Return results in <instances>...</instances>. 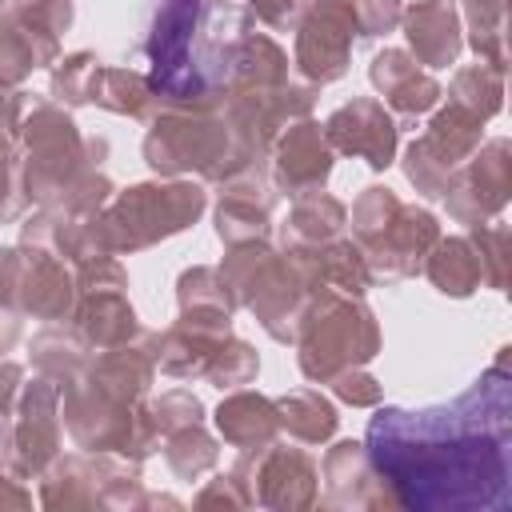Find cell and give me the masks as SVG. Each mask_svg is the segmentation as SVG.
<instances>
[{
    "label": "cell",
    "mask_w": 512,
    "mask_h": 512,
    "mask_svg": "<svg viewBox=\"0 0 512 512\" xmlns=\"http://www.w3.org/2000/svg\"><path fill=\"white\" fill-rule=\"evenodd\" d=\"M368 460L396 484V504H508V372L504 360L452 408H384L368 424Z\"/></svg>",
    "instance_id": "1"
},
{
    "label": "cell",
    "mask_w": 512,
    "mask_h": 512,
    "mask_svg": "<svg viewBox=\"0 0 512 512\" xmlns=\"http://www.w3.org/2000/svg\"><path fill=\"white\" fill-rule=\"evenodd\" d=\"M204 208V192L196 184H136L116 196V204L104 216H92L88 224H72L56 232V244L68 248L76 260H100L124 248H144L160 236H172L188 228Z\"/></svg>",
    "instance_id": "2"
},
{
    "label": "cell",
    "mask_w": 512,
    "mask_h": 512,
    "mask_svg": "<svg viewBox=\"0 0 512 512\" xmlns=\"http://www.w3.org/2000/svg\"><path fill=\"white\" fill-rule=\"evenodd\" d=\"M144 156L156 172H192L196 168L208 180L236 176V172L252 168V160H256V152L244 144V136L228 120V112L212 116V112H192V108L160 116L144 140Z\"/></svg>",
    "instance_id": "3"
},
{
    "label": "cell",
    "mask_w": 512,
    "mask_h": 512,
    "mask_svg": "<svg viewBox=\"0 0 512 512\" xmlns=\"http://www.w3.org/2000/svg\"><path fill=\"white\" fill-rule=\"evenodd\" d=\"M296 336H300V368L308 380H336L340 372L372 360L380 348L372 312L348 296H320L312 312L300 316Z\"/></svg>",
    "instance_id": "4"
},
{
    "label": "cell",
    "mask_w": 512,
    "mask_h": 512,
    "mask_svg": "<svg viewBox=\"0 0 512 512\" xmlns=\"http://www.w3.org/2000/svg\"><path fill=\"white\" fill-rule=\"evenodd\" d=\"M240 472H252V484L244 496L248 504H268V508H308L316 500V464L312 456H304L300 448H280V444H264V448H248L236 464Z\"/></svg>",
    "instance_id": "5"
},
{
    "label": "cell",
    "mask_w": 512,
    "mask_h": 512,
    "mask_svg": "<svg viewBox=\"0 0 512 512\" xmlns=\"http://www.w3.org/2000/svg\"><path fill=\"white\" fill-rule=\"evenodd\" d=\"M352 32H356V12L352 0H320L300 36H296V64L308 80L328 84L348 72V52H352Z\"/></svg>",
    "instance_id": "6"
},
{
    "label": "cell",
    "mask_w": 512,
    "mask_h": 512,
    "mask_svg": "<svg viewBox=\"0 0 512 512\" xmlns=\"http://www.w3.org/2000/svg\"><path fill=\"white\" fill-rule=\"evenodd\" d=\"M436 240H440L436 220H432L424 208L400 204V208L392 212V220H388L376 236H368V240L360 244V252H364V260H368V272H372V276L400 280V276H412V272L424 264V256H428V248H432Z\"/></svg>",
    "instance_id": "7"
},
{
    "label": "cell",
    "mask_w": 512,
    "mask_h": 512,
    "mask_svg": "<svg viewBox=\"0 0 512 512\" xmlns=\"http://www.w3.org/2000/svg\"><path fill=\"white\" fill-rule=\"evenodd\" d=\"M60 388L52 380H32L20 396L16 412V436H12V468L20 476H40L56 460L60 444V420H56Z\"/></svg>",
    "instance_id": "8"
},
{
    "label": "cell",
    "mask_w": 512,
    "mask_h": 512,
    "mask_svg": "<svg viewBox=\"0 0 512 512\" xmlns=\"http://www.w3.org/2000/svg\"><path fill=\"white\" fill-rule=\"evenodd\" d=\"M444 200H448V212L464 224L504 208V200H508V140H492L480 156H472L456 172Z\"/></svg>",
    "instance_id": "9"
},
{
    "label": "cell",
    "mask_w": 512,
    "mask_h": 512,
    "mask_svg": "<svg viewBox=\"0 0 512 512\" xmlns=\"http://www.w3.org/2000/svg\"><path fill=\"white\" fill-rule=\"evenodd\" d=\"M324 136H328V144L368 160L372 168H388L392 152H396V124L384 112V104H376V100H352V104L336 108L324 124Z\"/></svg>",
    "instance_id": "10"
},
{
    "label": "cell",
    "mask_w": 512,
    "mask_h": 512,
    "mask_svg": "<svg viewBox=\"0 0 512 512\" xmlns=\"http://www.w3.org/2000/svg\"><path fill=\"white\" fill-rule=\"evenodd\" d=\"M328 172H332L328 136L316 124H308V120H300L296 128H288V136L276 148V184L296 200V196L320 192V184L328 180Z\"/></svg>",
    "instance_id": "11"
},
{
    "label": "cell",
    "mask_w": 512,
    "mask_h": 512,
    "mask_svg": "<svg viewBox=\"0 0 512 512\" xmlns=\"http://www.w3.org/2000/svg\"><path fill=\"white\" fill-rule=\"evenodd\" d=\"M268 212H272V192L264 188L256 168H244L228 176V192L220 196V208H216V232L232 248L260 240L268 228Z\"/></svg>",
    "instance_id": "12"
},
{
    "label": "cell",
    "mask_w": 512,
    "mask_h": 512,
    "mask_svg": "<svg viewBox=\"0 0 512 512\" xmlns=\"http://www.w3.org/2000/svg\"><path fill=\"white\" fill-rule=\"evenodd\" d=\"M72 276L64 264L52 260V252H16V304L28 308L40 320H64L72 312Z\"/></svg>",
    "instance_id": "13"
},
{
    "label": "cell",
    "mask_w": 512,
    "mask_h": 512,
    "mask_svg": "<svg viewBox=\"0 0 512 512\" xmlns=\"http://www.w3.org/2000/svg\"><path fill=\"white\" fill-rule=\"evenodd\" d=\"M368 76H372V84L384 92V100H388L400 116H420V112H428V108L436 104V96H440L436 80H432L428 72H420L408 52H396V48H384V52L372 60Z\"/></svg>",
    "instance_id": "14"
},
{
    "label": "cell",
    "mask_w": 512,
    "mask_h": 512,
    "mask_svg": "<svg viewBox=\"0 0 512 512\" xmlns=\"http://www.w3.org/2000/svg\"><path fill=\"white\" fill-rule=\"evenodd\" d=\"M408 44L428 68H448L460 52V28H456V4L452 0H420L404 16Z\"/></svg>",
    "instance_id": "15"
},
{
    "label": "cell",
    "mask_w": 512,
    "mask_h": 512,
    "mask_svg": "<svg viewBox=\"0 0 512 512\" xmlns=\"http://www.w3.org/2000/svg\"><path fill=\"white\" fill-rule=\"evenodd\" d=\"M216 428H220V436L228 444H236L244 452L248 448H264V444H272V436L280 428L276 424V404L256 396V392H236V396H228L220 404Z\"/></svg>",
    "instance_id": "16"
},
{
    "label": "cell",
    "mask_w": 512,
    "mask_h": 512,
    "mask_svg": "<svg viewBox=\"0 0 512 512\" xmlns=\"http://www.w3.org/2000/svg\"><path fill=\"white\" fill-rule=\"evenodd\" d=\"M340 228H344V204L324 192H308L296 196V208L284 224V244L296 252H320L340 236Z\"/></svg>",
    "instance_id": "17"
},
{
    "label": "cell",
    "mask_w": 512,
    "mask_h": 512,
    "mask_svg": "<svg viewBox=\"0 0 512 512\" xmlns=\"http://www.w3.org/2000/svg\"><path fill=\"white\" fill-rule=\"evenodd\" d=\"M80 328L100 348H120L136 336V316L124 296V288H84Z\"/></svg>",
    "instance_id": "18"
},
{
    "label": "cell",
    "mask_w": 512,
    "mask_h": 512,
    "mask_svg": "<svg viewBox=\"0 0 512 512\" xmlns=\"http://www.w3.org/2000/svg\"><path fill=\"white\" fill-rule=\"evenodd\" d=\"M276 424L284 432H292L296 440H304V444H320L336 432V408L320 392L296 388V392L276 400Z\"/></svg>",
    "instance_id": "19"
},
{
    "label": "cell",
    "mask_w": 512,
    "mask_h": 512,
    "mask_svg": "<svg viewBox=\"0 0 512 512\" xmlns=\"http://www.w3.org/2000/svg\"><path fill=\"white\" fill-rule=\"evenodd\" d=\"M324 480H328V504H368L364 500V484L372 480V460L364 452V444H336L324 456Z\"/></svg>",
    "instance_id": "20"
},
{
    "label": "cell",
    "mask_w": 512,
    "mask_h": 512,
    "mask_svg": "<svg viewBox=\"0 0 512 512\" xmlns=\"http://www.w3.org/2000/svg\"><path fill=\"white\" fill-rule=\"evenodd\" d=\"M428 276L444 296H468L480 284V260L472 240H436V252L428 256Z\"/></svg>",
    "instance_id": "21"
},
{
    "label": "cell",
    "mask_w": 512,
    "mask_h": 512,
    "mask_svg": "<svg viewBox=\"0 0 512 512\" xmlns=\"http://www.w3.org/2000/svg\"><path fill=\"white\" fill-rule=\"evenodd\" d=\"M56 52V40L36 36L32 28H24L20 20L0 24V84H16L28 68L48 64Z\"/></svg>",
    "instance_id": "22"
},
{
    "label": "cell",
    "mask_w": 512,
    "mask_h": 512,
    "mask_svg": "<svg viewBox=\"0 0 512 512\" xmlns=\"http://www.w3.org/2000/svg\"><path fill=\"white\" fill-rule=\"evenodd\" d=\"M316 260H320L324 284H332V288H340V292L360 296V292L368 288V280H372L364 252H360V244H352V240H340V236H336L332 244H324V248L316 252Z\"/></svg>",
    "instance_id": "23"
},
{
    "label": "cell",
    "mask_w": 512,
    "mask_h": 512,
    "mask_svg": "<svg viewBox=\"0 0 512 512\" xmlns=\"http://www.w3.org/2000/svg\"><path fill=\"white\" fill-rule=\"evenodd\" d=\"M92 100L112 112H124V116H144V108L152 100V84L128 68H100Z\"/></svg>",
    "instance_id": "24"
},
{
    "label": "cell",
    "mask_w": 512,
    "mask_h": 512,
    "mask_svg": "<svg viewBox=\"0 0 512 512\" xmlns=\"http://www.w3.org/2000/svg\"><path fill=\"white\" fill-rule=\"evenodd\" d=\"M500 68L496 64H476V68H464L452 84V104H460L464 112L488 120L496 108H500Z\"/></svg>",
    "instance_id": "25"
},
{
    "label": "cell",
    "mask_w": 512,
    "mask_h": 512,
    "mask_svg": "<svg viewBox=\"0 0 512 512\" xmlns=\"http://www.w3.org/2000/svg\"><path fill=\"white\" fill-rule=\"evenodd\" d=\"M164 456L172 464L176 476L184 480H196L204 468L216 464V440L200 432V424H188V428H176L168 432V444H164Z\"/></svg>",
    "instance_id": "26"
},
{
    "label": "cell",
    "mask_w": 512,
    "mask_h": 512,
    "mask_svg": "<svg viewBox=\"0 0 512 512\" xmlns=\"http://www.w3.org/2000/svg\"><path fill=\"white\" fill-rule=\"evenodd\" d=\"M472 48L488 56V64L504 68V0H468Z\"/></svg>",
    "instance_id": "27"
},
{
    "label": "cell",
    "mask_w": 512,
    "mask_h": 512,
    "mask_svg": "<svg viewBox=\"0 0 512 512\" xmlns=\"http://www.w3.org/2000/svg\"><path fill=\"white\" fill-rule=\"evenodd\" d=\"M96 76H100V60L88 52H76L60 60V68L52 72V96L68 104H88L96 96Z\"/></svg>",
    "instance_id": "28"
},
{
    "label": "cell",
    "mask_w": 512,
    "mask_h": 512,
    "mask_svg": "<svg viewBox=\"0 0 512 512\" xmlns=\"http://www.w3.org/2000/svg\"><path fill=\"white\" fill-rule=\"evenodd\" d=\"M256 368H260V360H256V352L244 340H220V348L208 360V372L204 376L216 388H240V384H248L256 376Z\"/></svg>",
    "instance_id": "29"
},
{
    "label": "cell",
    "mask_w": 512,
    "mask_h": 512,
    "mask_svg": "<svg viewBox=\"0 0 512 512\" xmlns=\"http://www.w3.org/2000/svg\"><path fill=\"white\" fill-rule=\"evenodd\" d=\"M148 412V420L156 424V432L160 436H168V432H176V428H188V424H200V400L192 396V392H184V388H172V392H164L152 408H144Z\"/></svg>",
    "instance_id": "30"
},
{
    "label": "cell",
    "mask_w": 512,
    "mask_h": 512,
    "mask_svg": "<svg viewBox=\"0 0 512 512\" xmlns=\"http://www.w3.org/2000/svg\"><path fill=\"white\" fill-rule=\"evenodd\" d=\"M352 12H356V32H360V40L384 36V32H392L396 20H400V4H396V0H352Z\"/></svg>",
    "instance_id": "31"
},
{
    "label": "cell",
    "mask_w": 512,
    "mask_h": 512,
    "mask_svg": "<svg viewBox=\"0 0 512 512\" xmlns=\"http://www.w3.org/2000/svg\"><path fill=\"white\" fill-rule=\"evenodd\" d=\"M252 12H256V20H264L268 28L288 32V28H296V20L304 16V0H252Z\"/></svg>",
    "instance_id": "32"
},
{
    "label": "cell",
    "mask_w": 512,
    "mask_h": 512,
    "mask_svg": "<svg viewBox=\"0 0 512 512\" xmlns=\"http://www.w3.org/2000/svg\"><path fill=\"white\" fill-rule=\"evenodd\" d=\"M336 392H340V400H348V404H376L380 400V384L372 380V376H364V372H356V368H348V372H340L336 380Z\"/></svg>",
    "instance_id": "33"
},
{
    "label": "cell",
    "mask_w": 512,
    "mask_h": 512,
    "mask_svg": "<svg viewBox=\"0 0 512 512\" xmlns=\"http://www.w3.org/2000/svg\"><path fill=\"white\" fill-rule=\"evenodd\" d=\"M16 384H20V368H16V364H0V432H8V416H12Z\"/></svg>",
    "instance_id": "34"
},
{
    "label": "cell",
    "mask_w": 512,
    "mask_h": 512,
    "mask_svg": "<svg viewBox=\"0 0 512 512\" xmlns=\"http://www.w3.org/2000/svg\"><path fill=\"white\" fill-rule=\"evenodd\" d=\"M0 504H28V492L12 488V480H0Z\"/></svg>",
    "instance_id": "35"
}]
</instances>
